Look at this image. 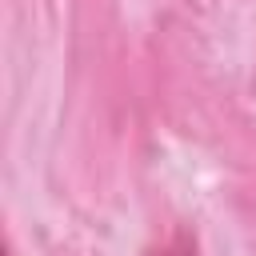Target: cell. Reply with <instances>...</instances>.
I'll return each instance as SVG.
<instances>
[{"mask_svg": "<svg viewBox=\"0 0 256 256\" xmlns=\"http://www.w3.org/2000/svg\"><path fill=\"white\" fill-rule=\"evenodd\" d=\"M148 256H196V240H192L188 232H176V236H168L160 248H152Z\"/></svg>", "mask_w": 256, "mask_h": 256, "instance_id": "cell-1", "label": "cell"}, {"mask_svg": "<svg viewBox=\"0 0 256 256\" xmlns=\"http://www.w3.org/2000/svg\"><path fill=\"white\" fill-rule=\"evenodd\" d=\"M4 256H16V252H12V248H4Z\"/></svg>", "mask_w": 256, "mask_h": 256, "instance_id": "cell-2", "label": "cell"}]
</instances>
